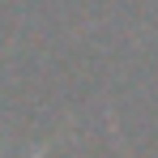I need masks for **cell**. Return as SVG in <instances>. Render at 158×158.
I'll return each instance as SVG.
<instances>
[{"label": "cell", "instance_id": "1", "mask_svg": "<svg viewBox=\"0 0 158 158\" xmlns=\"http://www.w3.org/2000/svg\"><path fill=\"white\" fill-rule=\"evenodd\" d=\"M64 137H69V132H60V137H52V141H39V145H30V154H22V158H47L56 150V141H64ZM4 158V154H0Z\"/></svg>", "mask_w": 158, "mask_h": 158}]
</instances>
